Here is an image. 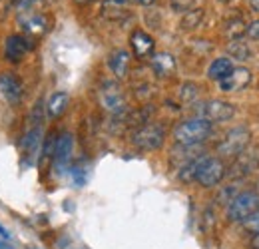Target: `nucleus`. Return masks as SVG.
<instances>
[{"mask_svg": "<svg viewBox=\"0 0 259 249\" xmlns=\"http://www.w3.org/2000/svg\"><path fill=\"white\" fill-rule=\"evenodd\" d=\"M211 134H213V124H209L207 120H203L199 116L182 120L180 124L174 128V132H171L174 142L178 146H199Z\"/></svg>", "mask_w": 259, "mask_h": 249, "instance_id": "f257e3e1", "label": "nucleus"}, {"mask_svg": "<svg viewBox=\"0 0 259 249\" xmlns=\"http://www.w3.org/2000/svg\"><path fill=\"white\" fill-rule=\"evenodd\" d=\"M165 142V128L160 122L140 124L130 136V144L140 152H156Z\"/></svg>", "mask_w": 259, "mask_h": 249, "instance_id": "f03ea898", "label": "nucleus"}, {"mask_svg": "<svg viewBox=\"0 0 259 249\" xmlns=\"http://www.w3.org/2000/svg\"><path fill=\"white\" fill-rule=\"evenodd\" d=\"M251 142V130L247 126L239 124L231 130H227L226 136L218 144V157L222 159H235L239 154H243L249 148Z\"/></svg>", "mask_w": 259, "mask_h": 249, "instance_id": "7ed1b4c3", "label": "nucleus"}, {"mask_svg": "<svg viewBox=\"0 0 259 249\" xmlns=\"http://www.w3.org/2000/svg\"><path fill=\"white\" fill-rule=\"evenodd\" d=\"M255 210H259V193L255 189H243L226 205V216L231 223H243Z\"/></svg>", "mask_w": 259, "mask_h": 249, "instance_id": "20e7f679", "label": "nucleus"}, {"mask_svg": "<svg viewBox=\"0 0 259 249\" xmlns=\"http://www.w3.org/2000/svg\"><path fill=\"white\" fill-rule=\"evenodd\" d=\"M227 176V165L222 157L218 156H201L197 172H195V182L201 187H215L224 182Z\"/></svg>", "mask_w": 259, "mask_h": 249, "instance_id": "39448f33", "label": "nucleus"}, {"mask_svg": "<svg viewBox=\"0 0 259 249\" xmlns=\"http://www.w3.org/2000/svg\"><path fill=\"white\" fill-rule=\"evenodd\" d=\"M237 114L235 106L227 100H220V98H211V100H205L203 104H199V110H197V116L207 120L209 124H222V122H229L233 120Z\"/></svg>", "mask_w": 259, "mask_h": 249, "instance_id": "423d86ee", "label": "nucleus"}, {"mask_svg": "<svg viewBox=\"0 0 259 249\" xmlns=\"http://www.w3.org/2000/svg\"><path fill=\"white\" fill-rule=\"evenodd\" d=\"M100 104L106 112L110 114H122L124 108H126V100H124V94L118 88V84L114 82H106L100 90Z\"/></svg>", "mask_w": 259, "mask_h": 249, "instance_id": "0eeeda50", "label": "nucleus"}, {"mask_svg": "<svg viewBox=\"0 0 259 249\" xmlns=\"http://www.w3.org/2000/svg\"><path fill=\"white\" fill-rule=\"evenodd\" d=\"M218 84L222 92H241L251 84V70L245 66H233V70Z\"/></svg>", "mask_w": 259, "mask_h": 249, "instance_id": "6e6552de", "label": "nucleus"}, {"mask_svg": "<svg viewBox=\"0 0 259 249\" xmlns=\"http://www.w3.org/2000/svg\"><path fill=\"white\" fill-rule=\"evenodd\" d=\"M0 94L4 96L6 102L10 104H18L22 100V94H24V84L22 80L18 78L16 72H0Z\"/></svg>", "mask_w": 259, "mask_h": 249, "instance_id": "1a4fd4ad", "label": "nucleus"}, {"mask_svg": "<svg viewBox=\"0 0 259 249\" xmlns=\"http://www.w3.org/2000/svg\"><path fill=\"white\" fill-rule=\"evenodd\" d=\"M255 170H259V148H253V150H245L243 154L235 157L233 165H231V172H227L231 178H245L249 174H253Z\"/></svg>", "mask_w": 259, "mask_h": 249, "instance_id": "9d476101", "label": "nucleus"}, {"mask_svg": "<svg viewBox=\"0 0 259 249\" xmlns=\"http://www.w3.org/2000/svg\"><path fill=\"white\" fill-rule=\"evenodd\" d=\"M28 50H30V42H28V38L24 34H10L4 40V58L8 62H22L24 56L28 54Z\"/></svg>", "mask_w": 259, "mask_h": 249, "instance_id": "9b49d317", "label": "nucleus"}, {"mask_svg": "<svg viewBox=\"0 0 259 249\" xmlns=\"http://www.w3.org/2000/svg\"><path fill=\"white\" fill-rule=\"evenodd\" d=\"M72 154H74V136L70 132H62L56 140V146H54V165L58 170H64L66 165L70 163L72 159Z\"/></svg>", "mask_w": 259, "mask_h": 249, "instance_id": "f8f14e48", "label": "nucleus"}, {"mask_svg": "<svg viewBox=\"0 0 259 249\" xmlns=\"http://www.w3.org/2000/svg\"><path fill=\"white\" fill-rule=\"evenodd\" d=\"M130 46L136 54V58H152L154 50H156V42L154 38L148 34L146 30H134L130 36Z\"/></svg>", "mask_w": 259, "mask_h": 249, "instance_id": "ddd939ff", "label": "nucleus"}, {"mask_svg": "<svg viewBox=\"0 0 259 249\" xmlns=\"http://www.w3.org/2000/svg\"><path fill=\"white\" fill-rule=\"evenodd\" d=\"M150 66H152L156 76L169 78L176 72V58L169 52H154V56L150 58Z\"/></svg>", "mask_w": 259, "mask_h": 249, "instance_id": "4468645a", "label": "nucleus"}, {"mask_svg": "<svg viewBox=\"0 0 259 249\" xmlns=\"http://www.w3.org/2000/svg\"><path fill=\"white\" fill-rule=\"evenodd\" d=\"M130 62H132V56H130L128 50H114L110 54V60H108V66L112 70V74L116 78H126L130 72Z\"/></svg>", "mask_w": 259, "mask_h": 249, "instance_id": "2eb2a0df", "label": "nucleus"}, {"mask_svg": "<svg viewBox=\"0 0 259 249\" xmlns=\"http://www.w3.org/2000/svg\"><path fill=\"white\" fill-rule=\"evenodd\" d=\"M231 70H233V62H231V58H227V56L213 58L211 64L207 66V78H209V80H213V82H222Z\"/></svg>", "mask_w": 259, "mask_h": 249, "instance_id": "dca6fc26", "label": "nucleus"}, {"mask_svg": "<svg viewBox=\"0 0 259 249\" xmlns=\"http://www.w3.org/2000/svg\"><path fill=\"white\" fill-rule=\"evenodd\" d=\"M68 106H70V94L56 92L50 96V100H48V104L44 108H46V112H48L50 118H60L66 110H68Z\"/></svg>", "mask_w": 259, "mask_h": 249, "instance_id": "f3484780", "label": "nucleus"}, {"mask_svg": "<svg viewBox=\"0 0 259 249\" xmlns=\"http://www.w3.org/2000/svg\"><path fill=\"white\" fill-rule=\"evenodd\" d=\"M201 22H203V8H192L190 12L184 14V18H182V22H180V28L184 32H192V30H195Z\"/></svg>", "mask_w": 259, "mask_h": 249, "instance_id": "a211bd4d", "label": "nucleus"}, {"mask_svg": "<svg viewBox=\"0 0 259 249\" xmlns=\"http://www.w3.org/2000/svg\"><path fill=\"white\" fill-rule=\"evenodd\" d=\"M227 52H229L227 58H235V60H241V62L249 58V46L245 42H241V40H233L227 46Z\"/></svg>", "mask_w": 259, "mask_h": 249, "instance_id": "6ab92c4d", "label": "nucleus"}, {"mask_svg": "<svg viewBox=\"0 0 259 249\" xmlns=\"http://www.w3.org/2000/svg\"><path fill=\"white\" fill-rule=\"evenodd\" d=\"M24 28H26V32H32V34H42V32L46 30V20H44V16H40V14L26 16Z\"/></svg>", "mask_w": 259, "mask_h": 249, "instance_id": "aec40b11", "label": "nucleus"}, {"mask_svg": "<svg viewBox=\"0 0 259 249\" xmlns=\"http://www.w3.org/2000/svg\"><path fill=\"white\" fill-rule=\"evenodd\" d=\"M197 94H199V88L194 82H184L182 88H180V98L184 102H194L195 98H197Z\"/></svg>", "mask_w": 259, "mask_h": 249, "instance_id": "412c9836", "label": "nucleus"}, {"mask_svg": "<svg viewBox=\"0 0 259 249\" xmlns=\"http://www.w3.org/2000/svg\"><path fill=\"white\" fill-rule=\"evenodd\" d=\"M247 233H251V235H257L259 233V210H255L249 218L245 219L243 223H239Z\"/></svg>", "mask_w": 259, "mask_h": 249, "instance_id": "4be33fe9", "label": "nucleus"}, {"mask_svg": "<svg viewBox=\"0 0 259 249\" xmlns=\"http://www.w3.org/2000/svg\"><path fill=\"white\" fill-rule=\"evenodd\" d=\"M237 193H239V189L235 187V184H227V186H224V189L220 191L218 201H220V203H224V205H227V203H229Z\"/></svg>", "mask_w": 259, "mask_h": 249, "instance_id": "5701e85b", "label": "nucleus"}, {"mask_svg": "<svg viewBox=\"0 0 259 249\" xmlns=\"http://www.w3.org/2000/svg\"><path fill=\"white\" fill-rule=\"evenodd\" d=\"M169 6H171L174 12L186 14V12H190L192 8H195V0H169Z\"/></svg>", "mask_w": 259, "mask_h": 249, "instance_id": "b1692460", "label": "nucleus"}, {"mask_svg": "<svg viewBox=\"0 0 259 249\" xmlns=\"http://www.w3.org/2000/svg\"><path fill=\"white\" fill-rule=\"evenodd\" d=\"M245 36L251 38V40H259V18L245 26Z\"/></svg>", "mask_w": 259, "mask_h": 249, "instance_id": "393cba45", "label": "nucleus"}, {"mask_svg": "<svg viewBox=\"0 0 259 249\" xmlns=\"http://www.w3.org/2000/svg\"><path fill=\"white\" fill-rule=\"evenodd\" d=\"M36 0H16V10L18 12H28L32 8V4Z\"/></svg>", "mask_w": 259, "mask_h": 249, "instance_id": "a878e982", "label": "nucleus"}, {"mask_svg": "<svg viewBox=\"0 0 259 249\" xmlns=\"http://www.w3.org/2000/svg\"><path fill=\"white\" fill-rule=\"evenodd\" d=\"M249 245H251V249H259V233L257 235H253V239H251Z\"/></svg>", "mask_w": 259, "mask_h": 249, "instance_id": "bb28decb", "label": "nucleus"}, {"mask_svg": "<svg viewBox=\"0 0 259 249\" xmlns=\"http://www.w3.org/2000/svg\"><path fill=\"white\" fill-rule=\"evenodd\" d=\"M249 6L253 12H259V0H249Z\"/></svg>", "mask_w": 259, "mask_h": 249, "instance_id": "cd10ccee", "label": "nucleus"}, {"mask_svg": "<svg viewBox=\"0 0 259 249\" xmlns=\"http://www.w3.org/2000/svg\"><path fill=\"white\" fill-rule=\"evenodd\" d=\"M134 2H138V4H142V6H150V4H154L156 0H134Z\"/></svg>", "mask_w": 259, "mask_h": 249, "instance_id": "c85d7f7f", "label": "nucleus"}, {"mask_svg": "<svg viewBox=\"0 0 259 249\" xmlns=\"http://www.w3.org/2000/svg\"><path fill=\"white\" fill-rule=\"evenodd\" d=\"M78 6H86V4H90V2H94V0H74Z\"/></svg>", "mask_w": 259, "mask_h": 249, "instance_id": "c756f323", "label": "nucleus"}, {"mask_svg": "<svg viewBox=\"0 0 259 249\" xmlns=\"http://www.w3.org/2000/svg\"><path fill=\"white\" fill-rule=\"evenodd\" d=\"M0 235H2V237H8V235H10V233H8V231H6V229H4V227H2V225H0Z\"/></svg>", "mask_w": 259, "mask_h": 249, "instance_id": "7c9ffc66", "label": "nucleus"}, {"mask_svg": "<svg viewBox=\"0 0 259 249\" xmlns=\"http://www.w3.org/2000/svg\"><path fill=\"white\" fill-rule=\"evenodd\" d=\"M0 249H10V247H8V243H4V241H0Z\"/></svg>", "mask_w": 259, "mask_h": 249, "instance_id": "2f4dec72", "label": "nucleus"}, {"mask_svg": "<svg viewBox=\"0 0 259 249\" xmlns=\"http://www.w3.org/2000/svg\"><path fill=\"white\" fill-rule=\"evenodd\" d=\"M220 2H229V0H220Z\"/></svg>", "mask_w": 259, "mask_h": 249, "instance_id": "473e14b6", "label": "nucleus"}, {"mask_svg": "<svg viewBox=\"0 0 259 249\" xmlns=\"http://www.w3.org/2000/svg\"><path fill=\"white\" fill-rule=\"evenodd\" d=\"M255 191H257V193H259V189H255Z\"/></svg>", "mask_w": 259, "mask_h": 249, "instance_id": "72a5a7b5", "label": "nucleus"}]
</instances>
